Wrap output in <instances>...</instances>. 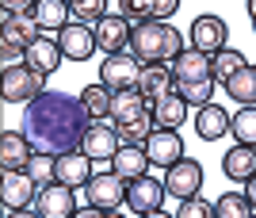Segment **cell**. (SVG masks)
<instances>
[{
    "instance_id": "obj_1",
    "label": "cell",
    "mask_w": 256,
    "mask_h": 218,
    "mask_svg": "<svg viewBox=\"0 0 256 218\" xmlns=\"http://www.w3.org/2000/svg\"><path fill=\"white\" fill-rule=\"evenodd\" d=\"M92 115L84 111V104L69 92H42L34 96L23 111V126L20 130L31 138V146L38 153H69V150H80L84 142V130Z\"/></svg>"
},
{
    "instance_id": "obj_2",
    "label": "cell",
    "mask_w": 256,
    "mask_h": 218,
    "mask_svg": "<svg viewBox=\"0 0 256 218\" xmlns=\"http://www.w3.org/2000/svg\"><path fill=\"white\" fill-rule=\"evenodd\" d=\"M184 31H176L168 20H146L130 31V54L142 66H172L184 54Z\"/></svg>"
},
{
    "instance_id": "obj_3",
    "label": "cell",
    "mask_w": 256,
    "mask_h": 218,
    "mask_svg": "<svg viewBox=\"0 0 256 218\" xmlns=\"http://www.w3.org/2000/svg\"><path fill=\"white\" fill-rule=\"evenodd\" d=\"M172 76H176V92H180L188 104L203 108L210 104L214 96V66H210V54L203 50H184L176 62H172Z\"/></svg>"
},
{
    "instance_id": "obj_4",
    "label": "cell",
    "mask_w": 256,
    "mask_h": 218,
    "mask_svg": "<svg viewBox=\"0 0 256 218\" xmlns=\"http://www.w3.org/2000/svg\"><path fill=\"white\" fill-rule=\"evenodd\" d=\"M84 199L92 210H104V214H111V210H118L122 203H126V180L111 168V172H92V180L84 184Z\"/></svg>"
},
{
    "instance_id": "obj_5",
    "label": "cell",
    "mask_w": 256,
    "mask_h": 218,
    "mask_svg": "<svg viewBox=\"0 0 256 218\" xmlns=\"http://www.w3.org/2000/svg\"><path fill=\"white\" fill-rule=\"evenodd\" d=\"M42 76L34 66H8L4 69V80H0V88H4V100L8 104H31L34 96H42L46 88H42Z\"/></svg>"
},
{
    "instance_id": "obj_6",
    "label": "cell",
    "mask_w": 256,
    "mask_h": 218,
    "mask_svg": "<svg viewBox=\"0 0 256 218\" xmlns=\"http://www.w3.org/2000/svg\"><path fill=\"white\" fill-rule=\"evenodd\" d=\"M142 62L130 50H122V54H107L104 66H100V80H104L111 92H122V88H138L142 80Z\"/></svg>"
},
{
    "instance_id": "obj_7",
    "label": "cell",
    "mask_w": 256,
    "mask_h": 218,
    "mask_svg": "<svg viewBox=\"0 0 256 218\" xmlns=\"http://www.w3.org/2000/svg\"><path fill=\"white\" fill-rule=\"evenodd\" d=\"M164 180H153L150 172L134 176V180H126V207L138 210V214H157L160 203H164Z\"/></svg>"
},
{
    "instance_id": "obj_8",
    "label": "cell",
    "mask_w": 256,
    "mask_h": 218,
    "mask_svg": "<svg viewBox=\"0 0 256 218\" xmlns=\"http://www.w3.org/2000/svg\"><path fill=\"white\" fill-rule=\"evenodd\" d=\"M58 46H62V54L69 58V62H88V58L100 50V42H96V27L69 20L62 31H58Z\"/></svg>"
},
{
    "instance_id": "obj_9",
    "label": "cell",
    "mask_w": 256,
    "mask_h": 218,
    "mask_svg": "<svg viewBox=\"0 0 256 218\" xmlns=\"http://www.w3.org/2000/svg\"><path fill=\"white\" fill-rule=\"evenodd\" d=\"M0 199H4V207L8 210H27L38 199V184L31 180L27 168H4V184H0Z\"/></svg>"
},
{
    "instance_id": "obj_10",
    "label": "cell",
    "mask_w": 256,
    "mask_h": 218,
    "mask_svg": "<svg viewBox=\"0 0 256 218\" xmlns=\"http://www.w3.org/2000/svg\"><path fill=\"white\" fill-rule=\"evenodd\" d=\"M164 188H168V196H176V199L199 196V188H203V164L192 161V157L172 161L168 168H164Z\"/></svg>"
},
{
    "instance_id": "obj_11",
    "label": "cell",
    "mask_w": 256,
    "mask_h": 218,
    "mask_svg": "<svg viewBox=\"0 0 256 218\" xmlns=\"http://www.w3.org/2000/svg\"><path fill=\"white\" fill-rule=\"evenodd\" d=\"M80 150L92 157V161H111L118 150H122V138H118V126H107V119H92L84 130V142Z\"/></svg>"
},
{
    "instance_id": "obj_12",
    "label": "cell",
    "mask_w": 256,
    "mask_h": 218,
    "mask_svg": "<svg viewBox=\"0 0 256 218\" xmlns=\"http://www.w3.org/2000/svg\"><path fill=\"white\" fill-rule=\"evenodd\" d=\"M34 210L42 218H69L76 210V196L73 188L62 184V180H54V184H42L38 188V199H34Z\"/></svg>"
},
{
    "instance_id": "obj_13",
    "label": "cell",
    "mask_w": 256,
    "mask_h": 218,
    "mask_svg": "<svg viewBox=\"0 0 256 218\" xmlns=\"http://www.w3.org/2000/svg\"><path fill=\"white\" fill-rule=\"evenodd\" d=\"M226 38H230V27H226L222 16H195V23H192V46L195 50L214 58L218 50H226Z\"/></svg>"
},
{
    "instance_id": "obj_14",
    "label": "cell",
    "mask_w": 256,
    "mask_h": 218,
    "mask_svg": "<svg viewBox=\"0 0 256 218\" xmlns=\"http://www.w3.org/2000/svg\"><path fill=\"white\" fill-rule=\"evenodd\" d=\"M146 153H150V161L157 168H168L172 161L184 157V138L172 126H153V134L146 138Z\"/></svg>"
},
{
    "instance_id": "obj_15",
    "label": "cell",
    "mask_w": 256,
    "mask_h": 218,
    "mask_svg": "<svg viewBox=\"0 0 256 218\" xmlns=\"http://www.w3.org/2000/svg\"><path fill=\"white\" fill-rule=\"evenodd\" d=\"M130 31H134V23H130L126 16H104V20L96 23V42H100V50H104V58L130 50Z\"/></svg>"
},
{
    "instance_id": "obj_16",
    "label": "cell",
    "mask_w": 256,
    "mask_h": 218,
    "mask_svg": "<svg viewBox=\"0 0 256 218\" xmlns=\"http://www.w3.org/2000/svg\"><path fill=\"white\" fill-rule=\"evenodd\" d=\"M153 104L142 96L138 88H122V92H111V122L122 126V122H134L142 115H150Z\"/></svg>"
},
{
    "instance_id": "obj_17",
    "label": "cell",
    "mask_w": 256,
    "mask_h": 218,
    "mask_svg": "<svg viewBox=\"0 0 256 218\" xmlns=\"http://www.w3.org/2000/svg\"><path fill=\"white\" fill-rule=\"evenodd\" d=\"M58 180L69 188H84L92 180V157L84 150H69V153H58Z\"/></svg>"
},
{
    "instance_id": "obj_18",
    "label": "cell",
    "mask_w": 256,
    "mask_h": 218,
    "mask_svg": "<svg viewBox=\"0 0 256 218\" xmlns=\"http://www.w3.org/2000/svg\"><path fill=\"white\" fill-rule=\"evenodd\" d=\"M62 58H65V54H62V46H58V34H38V38L27 46V58H23V62H27V66H34L38 73L50 76L54 69L62 66Z\"/></svg>"
},
{
    "instance_id": "obj_19",
    "label": "cell",
    "mask_w": 256,
    "mask_h": 218,
    "mask_svg": "<svg viewBox=\"0 0 256 218\" xmlns=\"http://www.w3.org/2000/svg\"><path fill=\"white\" fill-rule=\"evenodd\" d=\"M38 34H42V27L34 20V12H4V42L31 46Z\"/></svg>"
},
{
    "instance_id": "obj_20",
    "label": "cell",
    "mask_w": 256,
    "mask_h": 218,
    "mask_svg": "<svg viewBox=\"0 0 256 218\" xmlns=\"http://www.w3.org/2000/svg\"><path fill=\"white\" fill-rule=\"evenodd\" d=\"M31 153H34V146L23 130H4L0 134V164H4V168H27Z\"/></svg>"
},
{
    "instance_id": "obj_21",
    "label": "cell",
    "mask_w": 256,
    "mask_h": 218,
    "mask_svg": "<svg viewBox=\"0 0 256 218\" xmlns=\"http://www.w3.org/2000/svg\"><path fill=\"white\" fill-rule=\"evenodd\" d=\"M138 92L150 104H157L160 96L176 92V76H172V66H146L142 69V80H138Z\"/></svg>"
},
{
    "instance_id": "obj_22",
    "label": "cell",
    "mask_w": 256,
    "mask_h": 218,
    "mask_svg": "<svg viewBox=\"0 0 256 218\" xmlns=\"http://www.w3.org/2000/svg\"><path fill=\"white\" fill-rule=\"evenodd\" d=\"M222 172L230 176V180H237V184H245L248 176L256 172V146H241L237 142L234 150L222 153Z\"/></svg>"
},
{
    "instance_id": "obj_23",
    "label": "cell",
    "mask_w": 256,
    "mask_h": 218,
    "mask_svg": "<svg viewBox=\"0 0 256 218\" xmlns=\"http://www.w3.org/2000/svg\"><path fill=\"white\" fill-rule=\"evenodd\" d=\"M195 130H199L203 142H218V138L230 130V111H226L222 104H203L199 115H195Z\"/></svg>"
},
{
    "instance_id": "obj_24",
    "label": "cell",
    "mask_w": 256,
    "mask_h": 218,
    "mask_svg": "<svg viewBox=\"0 0 256 218\" xmlns=\"http://www.w3.org/2000/svg\"><path fill=\"white\" fill-rule=\"evenodd\" d=\"M188 108H192V104H188L180 92H168V96H160L157 104H153V122L176 130V126H184V119H188Z\"/></svg>"
},
{
    "instance_id": "obj_25",
    "label": "cell",
    "mask_w": 256,
    "mask_h": 218,
    "mask_svg": "<svg viewBox=\"0 0 256 218\" xmlns=\"http://www.w3.org/2000/svg\"><path fill=\"white\" fill-rule=\"evenodd\" d=\"M150 153H146V146H122V150L111 157V168H115L122 180H134V176H142L146 168H150Z\"/></svg>"
},
{
    "instance_id": "obj_26",
    "label": "cell",
    "mask_w": 256,
    "mask_h": 218,
    "mask_svg": "<svg viewBox=\"0 0 256 218\" xmlns=\"http://www.w3.org/2000/svg\"><path fill=\"white\" fill-rule=\"evenodd\" d=\"M69 12H73L69 0H34V20L42 31H62L69 23Z\"/></svg>"
},
{
    "instance_id": "obj_27",
    "label": "cell",
    "mask_w": 256,
    "mask_h": 218,
    "mask_svg": "<svg viewBox=\"0 0 256 218\" xmlns=\"http://www.w3.org/2000/svg\"><path fill=\"white\" fill-rule=\"evenodd\" d=\"M226 96L237 100V104H256V66L237 69V73L226 80Z\"/></svg>"
},
{
    "instance_id": "obj_28",
    "label": "cell",
    "mask_w": 256,
    "mask_h": 218,
    "mask_svg": "<svg viewBox=\"0 0 256 218\" xmlns=\"http://www.w3.org/2000/svg\"><path fill=\"white\" fill-rule=\"evenodd\" d=\"M80 104H84V111L92 115V119H111V88L100 80V84H88L84 92H80Z\"/></svg>"
},
{
    "instance_id": "obj_29",
    "label": "cell",
    "mask_w": 256,
    "mask_h": 218,
    "mask_svg": "<svg viewBox=\"0 0 256 218\" xmlns=\"http://www.w3.org/2000/svg\"><path fill=\"white\" fill-rule=\"evenodd\" d=\"M230 134L241 146H256V104H241V111L230 119Z\"/></svg>"
},
{
    "instance_id": "obj_30",
    "label": "cell",
    "mask_w": 256,
    "mask_h": 218,
    "mask_svg": "<svg viewBox=\"0 0 256 218\" xmlns=\"http://www.w3.org/2000/svg\"><path fill=\"white\" fill-rule=\"evenodd\" d=\"M214 214L218 218H248V214H256V207L248 203L245 192H226V196L214 203Z\"/></svg>"
},
{
    "instance_id": "obj_31",
    "label": "cell",
    "mask_w": 256,
    "mask_h": 218,
    "mask_svg": "<svg viewBox=\"0 0 256 218\" xmlns=\"http://www.w3.org/2000/svg\"><path fill=\"white\" fill-rule=\"evenodd\" d=\"M210 66H214V80H230V76L237 73V69H245L248 62H245V54H241V50H230V46H226V50H218V54L210 58Z\"/></svg>"
},
{
    "instance_id": "obj_32",
    "label": "cell",
    "mask_w": 256,
    "mask_h": 218,
    "mask_svg": "<svg viewBox=\"0 0 256 218\" xmlns=\"http://www.w3.org/2000/svg\"><path fill=\"white\" fill-rule=\"evenodd\" d=\"M27 172H31V180L38 188L54 184V180H58V157H54V153H38V150H34L31 161H27Z\"/></svg>"
},
{
    "instance_id": "obj_33",
    "label": "cell",
    "mask_w": 256,
    "mask_h": 218,
    "mask_svg": "<svg viewBox=\"0 0 256 218\" xmlns=\"http://www.w3.org/2000/svg\"><path fill=\"white\" fill-rule=\"evenodd\" d=\"M153 111L150 115H142V119H134V122H122L118 126V138H122V146H146V138L153 134Z\"/></svg>"
},
{
    "instance_id": "obj_34",
    "label": "cell",
    "mask_w": 256,
    "mask_h": 218,
    "mask_svg": "<svg viewBox=\"0 0 256 218\" xmlns=\"http://www.w3.org/2000/svg\"><path fill=\"white\" fill-rule=\"evenodd\" d=\"M118 16H126L130 23L157 20V4L153 0H118Z\"/></svg>"
},
{
    "instance_id": "obj_35",
    "label": "cell",
    "mask_w": 256,
    "mask_h": 218,
    "mask_svg": "<svg viewBox=\"0 0 256 218\" xmlns=\"http://www.w3.org/2000/svg\"><path fill=\"white\" fill-rule=\"evenodd\" d=\"M73 16H76V23L96 27V23L107 16V0H76V4H73Z\"/></svg>"
},
{
    "instance_id": "obj_36",
    "label": "cell",
    "mask_w": 256,
    "mask_h": 218,
    "mask_svg": "<svg viewBox=\"0 0 256 218\" xmlns=\"http://www.w3.org/2000/svg\"><path fill=\"white\" fill-rule=\"evenodd\" d=\"M206 214H214V203H206L199 196L180 199V207H176V218H206Z\"/></svg>"
},
{
    "instance_id": "obj_37",
    "label": "cell",
    "mask_w": 256,
    "mask_h": 218,
    "mask_svg": "<svg viewBox=\"0 0 256 218\" xmlns=\"http://www.w3.org/2000/svg\"><path fill=\"white\" fill-rule=\"evenodd\" d=\"M153 4H157V20H168L180 12V0H153Z\"/></svg>"
},
{
    "instance_id": "obj_38",
    "label": "cell",
    "mask_w": 256,
    "mask_h": 218,
    "mask_svg": "<svg viewBox=\"0 0 256 218\" xmlns=\"http://www.w3.org/2000/svg\"><path fill=\"white\" fill-rule=\"evenodd\" d=\"M4 12H34V0H0Z\"/></svg>"
},
{
    "instance_id": "obj_39",
    "label": "cell",
    "mask_w": 256,
    "mask_h": 218,
    "mask_svg": "<svg viewBox=\"0 0 256 218\" xmlns=\"http://www.w3.org/2000/svg\"><path fill=\"white\" fill-rule=\"evenodd\" d=\"M245 196H248V203L256 207V172H252V176L245 180Z\"/></svg>"
},
{
    "instance_id": "obj_40",
    "label": "cell",
    "mask_w": 256,
    "mask_h": 218,
    "mask_svg": "<svg viewBox=\"0 0 256 218\" xmlns=\"http://www.w3.org/2000/svg\"><path fill=\"white\" fill-rule=\"evenodd\" d=\"M248 4V23H252V31H256V0H245Z\"/></svg>"
},
{
    "instance_id": "obj_41",
    "label": "cell",
    "mask_w": 256,
    "mask_h": 218,
    "mask_svg": "<svg viewBox=\"0 0 256 218\" xmlns=\"http://www.w3.org/2000/svg\"><path fill=\"white\" fill-rule=\"evenodd\" d=\"M69 4H76V0H69Z\"/></svg>"
}]
</instances>
